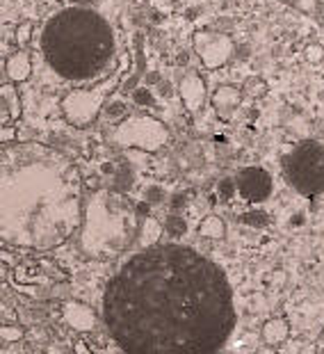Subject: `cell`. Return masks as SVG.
<instances>
[{
  "label": "cell",
  "instance_id": "obj_9",
  "mask_svg": "<svg viewBox=\"0 0 324 354\" xmlns=\"http://www.w3.org/2000/svg\"><path fill=\"white\" fill-rule=\"evenodd\" d=\"M30 71H32V64H30V57L28 53H14V55L7 59L5 64V73L10 82H19V80H26L30 76Z\"/></svg>",
  "mask_w": 324,
  "mask_h": 354
},
{
  "label": "cell",
  "instance_id": "obj_12",
  "mask_svg": "<svg viewBox=\"0 0 324 354\" xmlns=\"http://www.w3.org/2000/svg\"><path fill=\"white\" fill-rule=\"evenodd\" d=\"M160 236H162L160 222L151 217V220L144 222V227H142V231H140V243H142L144 250H149V247H155V243L160 240Z\"/></svg>",
  "mask_w": 324,
  "mask_h": 354
},
{
  "label": "cell",
  "instance_id": "obj_14",
  "mask_svg": "<svg viewBox=\"0 0 324 354\" xmlns=\"http://www.w3.org/2000/svg\"><path fill=\"white\" fill-rule=\"evenodd\" d=\"M245 222H247V224H254V227H260V224H265V222H267V215H265V213H260V210H251V213H247V215H245Z\"/></svg>",
  "mask_w": 324,
  "mask_h": 354
},
{
  "label": "cell",
  "instance_id": "obj_1",
  "mask_svg": "<svg viewBox=\"0 0 324 354\" xmlns=\"http://www.w3.org/2000/svg\"><path fill=\"white\" fill-rule=\"evenodd\" d=\"M103 320L126 354H217L236 308L217 263L185 245H155L110 279Z\"/></svg>",
  "mask_w": 324,
  "mask_h": 354
},
{
  "label": "cell",
  "instance_id": "obj_15",
  "mask_svg": "<svg viewBox=\"0 0 324 354\" xmlns=\"http://www.w3.org/2000/svg\"><path fill=\"white\" fill-rule=\"evenodd\" d=\"M73 354H99V352H94L92 345H89L87 341H82V338H80V341H75V343H73Z\"/></svg>",
  "mask_w": 324,
  "mask_h": 354
},
{
  "label": "cell",
  "instance_id": "obj_10",
  "mask_svg": "<svg viewBox=\"0 0 324 354\" xmlns=\"http://www.w3.org/2000/svg\"><path fill=\"white\" fill-rule=\"evenodd\" d=\"M21 112V105H19V96L17 92H14V85L10 82V85L3 87V126L7 124L10 126L12 119H17Z\"/></svg>",
  "mask_w": 324,
  "mask_h": 354
},
{
  "label": "cell",
  "instance_id": "obj_8",
  "mask_svg": "<svg viewBox=\"0 0 324 354\" xmlns=\"http://www.w3.org/2000/svg\"><path fill=\"white\" fill-rule=\"evenodd\" d=\"M260 338H263V343L269 345V348H281V345L290 338V322L285 320L283 315H274V318L263 322Z\"/></svg>",
  "mask_w": 324,
  "mask_h": 354
},
{
  "label": "cell",
  "instance_id": "obj_2",
  "mask_svg": "<svg viewBox=\"0 0 324 354\" xmlns=\"http://www.w3.org/2000/svg\"><path fill=\"white\" fill-rule=\"evenodd\" d=\"M82 217V180L64 153L37 142L3 145V243L23 250L64 245Z\"/></svg>",
  "mask_w": 324,
  "mask_h": 354
},
{
  "label": "cell",
  "instance_id": "obj_3",
  "mask_svg": "<svg viewBox=\"0 0 324 354\" xmlns=\"http://www.w3.org/2000/svg\"><path fill=\"white\" fill-rule=\"evenodd\" d=\"M41 48L57 76L89 80L108 66L115 53V35L99 12L75 5L48 19L41 35Z\"/></svg>",
  "mask_w": 324,
  "mask_h": 354
},
{
  "label": "cell",
  "instance_id": "obj_6",
  "mask_svg": "<svg viewBox=\"0 0 324 354\" xmlns=\"http://www.w3.org/2000/svg\"><path fill=\"white\" fill-rule=\"evenodd\" d=\"M236 190L245 201L263 203L272 194V176L263 167H245L236 176Z\"/></svg>",
  "mask_w": 324,
  "mask_h": 354
},
{
  "label": "cell",
  "instance_id": "obj_17",
  "mask_svg": "<svg viewBox=\"0 0 324 354\" xmlns=\"http://www.w3.org/2000/svg\"><path fill=\"white\" fill-rule=\"evenodd\" d=\"M46 354H69V352L62 350V348H53V350H48ZM71 354H73V352H71Z\"/></svg>",
  "mask_w": 324,
  "mask_h": 354
},
{
  "label": "cell",
  "instance_id": "obj_5",
  "mask_svg": "<svg viewBox=\"0 0 324 354\" xmlns=\"http://www.w3.org/2000/svg\"><path fill=\"white\" fill-rule=\"evenodd\" d=\"M117 140L126 147L146 149V151H155L167 140V131L162 124L153 122V119H128L126 124L119 126Z\"/></svg>",
  "mask_w": 324,
  "mask_h": 354
},
{
  "label": "cell",
  "instance_id": "obj_13",
  "mask_svg": "<svg viewBox=\"0 0 324 354\" xmlns=\"http://www.w3.org/2000/svg\"><path fill=\"white\" fill-rule=\"evenodd\" d=\"M26 336L23 327L19 325H3V341L5 343H19Z\"/></svg>",
  "mask_w": 324,
  "mask_h": 354
},
{
  "label": "cell",
  "instance_id": "obj_7",
  "mask_svg": "<svg viewBox=\"0 0 324 354\" xmlns=\"http://www.w3.org/2000/svg\"><path fill=\"white\" fill-rule=\"evenodd\" d=\"M62 320L75 331H92V329H96L94 308L89 304H85V302H75V299H69V302L62 304Z\"/></svg>",
  "mask_w": 324,
  "mask_h": 354
},
{
  "label": "cell",
  "instance_id": "obj_4",
  "mask_svg": "<svg viewBox=\"0 0 324 354\" xmlns=\"http://www.w3.org/2000/svg\"><path fill=\"white\" fill-rule=\"evenodd\" d=\"M283 176L292 190L304 197L324 192V147L306 140L283 156Z\"/></svg>",
  "mask_w": 324,
  "mask_h": 354
},
{
  "label": "cell",
  "instance_id": "obj_18",
  "mask_svg": "<svg viewBox=\"0 0 324 354\" xmlns=\"http://www.w3.org/2000/svg\"><path fill=\"white\" fill-rule=\"evenodd\" d=\"M320 354H324V348H322V350H320Z\"/></svg>",
  "mask_w": 324,
  "mask_h": 354
},
{
  "label": "cell",
  "instance_id": "obj_16",
  "mask_svg": "<svg viewBox=\"0 0 324 354\" xmlns=\"http://www.w3.org/2000/svg\"><path fill=\"white\" fill-rule=\"evenodd\" d=\"M28 35H30V26H26V30L21 28V30H19V41L23 39V37H26V39H28Z\"/></svg>",
  "mask_w": 324,
  "mask_h": 354
},
{
  "label": "cell",
  "instance_id": "obj_11",
  "mask_svg": "<svg viewBox=\"0 0 324 354\" xmlns=\"http://www.w3.org/2000/svg\"><path fill=\"white\" fill-rule=\"evenodd\" d=\"M199 233L203 238H208V240H222L224 233H226V224L217 215H208V217H203V220H201Z\"/></svg>",
  "mask_w": 324,
  "mask_h": 354
}]
</instances>
